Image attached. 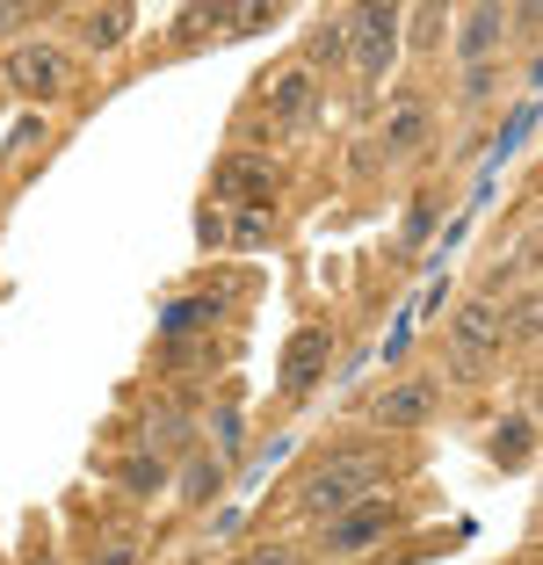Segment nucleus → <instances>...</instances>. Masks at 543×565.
Instances as JSON below:
<instances>
[{
	"label": "nucleus",
	"instance_id": "bb28decb",
	"mask_svg": "<svg viewBox=\"0 0 543 565\" xmlns=\"http://www.w3.org/2000/svg\"><path fill=\"white\" fill-rule=\"evenodd\" d=\"M196 239H203V247H225V217L203 211V217H196Z\"/></svg>",
	"mask_w": 543,
	"mask_h": 565
},
{
	"label": "nucleus",
	"instance_id": "f03ea898",
	"mask_svg": "<svg viewBox=\"0 0 543 565\" xmlns=\"http://www.w3.org/2000/svg\"><path fill=\"white\" fill-rule=\"evenodd\" d=\"M500 349H508V305L464 298L457 319H449V363H457L464 377H478V370L500 363Z\"/></svg>",
	"mask_w": 543,
	"mask_h": 565
},
{
	"label": "nucleus",
	"instance_id": "a211bd4d",
	"mask_svg": "<svg viewBox=\"0 0 543 565\" xmlns=\"http://www.w3.org/2000/svg\"><path fill=\"white\" fill-rule=\"evenodd\" d=\"M160 479H167V465L160 457H152V449H138V457H124V465H116V486H124V493H160Z\"/></svg>",
	"mask_w": 543,
	"mask_h": 565
},
{
	"label": "nucleus",
	"instance_id": "b1692460",
	"mask_svg": "<svg viewBox=\"0 0 543 565\" xmlns=\"http://www.w3.org/2000/svg\"><path fill=\"white\" fill-rule=\"evenodd\" d=\"M232 565H305V558H297L290 544H254V551H239Z\"/></svg>",
	"mask_w": 543,
	"mask_h": 565
},
{
	"label": "nucleus",
	"instance_id": "9b49d317",
	"mask_svg": "<svg viewBox=\"0 0 543 565\" xmlns=\"http://www.w3.org/2000/svg\"><path fill=\"white\" fill-rule=\"evenodd\" d=\"M262 95H268V124H276V131H305V124H312V109H319V81L305 66L276 73Z\"/></svg>",
	"mask_w": 543,
	"mask_h": 565
},
{
	"label": "nucleus",
	"instance_id": "f8f14e48",
	"mask_svg": "<svg viewBox=\"0 0 543 565\" xmlns=\"http://www.w3.org/2000/svg\"><path fill=\"white\" fill-rule=\"evenodd\" d=\"M217 312H225V298H211V290H203V298H174L160 312V341H189V333H211L217 327Z\"/></svg>",
	"mask_w": 543,
	"mask_h": 565
},
{
	"label": "nucleus",
	"instance_id": "f257e3e1",
	"mask_svg": "<svg viewBox=\"0 0 543 565\" xmlns=\"http://www.w3.org/2000/svg\"><path fill=\"white\" fill-rule=\"evenodd\" d=\"M370 493H384V457H370V449H333L319 471L297 479V515L327 530L333 515H348V508L370 500Z\"/></svg>",
	"mask_w": 543,
	"mask_h": 565
},
{
	"label": "nucleus",
	"instance_id": "0eeeda50",
	"mask_svg": "<svg viewBox=\"0 0 543 565\" xmlns=\"http://www.w3.org/2000/svg\"><path fill=\"white\" fill-rule=\"evenodd\" d=\"M449 30H457L464 66H500V51L514 44V8H464V15H449Z\"/></svg>",
	"mask_w": 543,
	"mask_h": 565
},
{
	"label": "nucleus",
	"instance_id": "a878e982",
	"mask_svg": "<svg viewBox=\"0 0 543 565\" xmlns=\"http://www.w3.org/2000/svg\"><path fill=\"white\" fill-rule=\"evenodd\" d=\"M138 558H146V551H138V544H102V551H95V558H87V565H138Z\"/></svg>",
	"mask_w": 543,
	"mask_h": 565
},
{
	"label": "nucleus",
	"instance_id": "2eb2a0df",
	"mask_svg": "<svg viewBox=\"0 0 543 565\" xmlns=\"http://www.w3.org/2000/svg\"><path fill=\"white\" fill-rule=\"evenodd\" d=\"M81 30H87V51H116L124 30H131V8H87Z\"/></svg>",
	"mask_w": 543,
	"mask_h": 565
},
{
	"label": "nucleus",
	"instance_id": "ddd939ff",
	"mask_svg": "<svg viewBox=\"0 0 543 565\" xmlns=\"http://www.w3.org/2000/svg\"><path fill=\"white\" fill-rule=\"evenodd\" d=\"M189 435H196V420H189V414H181V406H152V414H146V449H152V457H160V449H189Z\"/></svg>",
	"mask_w": 543,
	"mask_h": 565
},
{
	"label": "nucleus",
	"instance_id": "dca6fc26",
	"mask_svg": "<svg viewBox=\"0 0 543 565\" xmlns=\"http://www.w3.org/2000/svg\"><path fill=\"white\" fill-rule=\"evenodd\" d=\"M160 370H217V341L211 333H189V341H167Z\"/></svg>",
	"mask_w": 543,
	"mask_h": 565
},
{
	"label": "nucleus",
	"instance_id": "4468645a",
	"mask_svg": "<svg viewBox=\"0 0 543 565\" xmlns=\"http://www.w3.org/2000/svg\"><path fill=\"white\" fill-rule=\"evenodd\" d=\"M305 58H312V66H341V58H348V8H341V15H319V30L305 36ZM312 66H305V73H312Z\"/></svg>",
	"mask_w": 543,
	"mask_h": 565
},
{
	"label": "nucleus",
	"instance_id": "412c9836",
	"mask_svg": "<svg viewBox=\"0 0 543 565\" xmlns=\"http://www.w3.org/2000/svg\"><path fill=\"white\" fill-rule=\"evenodd\" d=\"M406 44H420V51H428V44H443V36H435V30H449V8H413V15H406Z\"/></svg>",
	"mask_w": 543,
	"mask_h": 565
},
{
	"label": "nucleus",
	"instance_id": "7ed1b4c3",
	"mask_svg": "<svg viewBox=\"0 0 543 565\" xmlns=\"http://www.w3.org/2000/svg\"><path fill=\"white\" fill-rule=\"evenodd\" d=\"M406 51V8L377 0V8H348V58L362 66V81H384Z\"/></svg>",
	"mask_w": 543,
	"mask_h": 565
},
{
	"label": "nucleus",
	"instance_id": "9d476101",
	"mask_svg": "<svg viewBox=\"0 0 543 565\" xmlns=\"http://www.w3.org/2000/svg\"><path fill=\"white\" fill-rule=\"evenodd\" d=\"M435 399H443V384L435 377H398V384H384L377 392V428H428L435 420Z\"/></svg>",
	"mask_w": 543,
	"mask_h": 565
},
{
	"label": "nucleus",
	"instance_id": "f3484780",
	"mask_svg": "<svg viewBox=\"0 0 543 565\" xmlns=\"http://www.w3.org/2000/svg\"><path fill=\"white\" fill-rule=\"evenodd\" d=\"M529 443H536V428H529V414H514V420H500L493 428V465H529Z\"/></svg>",
	"mask_w": 543,
	"mask_h": 565
},
{
	"label": "nucleus",
	"instance_id": "39448f33",
	"mask_svg": "<svg viewBox=\"0 0 543 565\" xmlns=\"http://www.w3.org/2000/svg\"><path fill=\"white\" fill-rule=\"evenodd\" d=\"M428 138H435V109H428V95H420V87H398L392 109H384V131H377L384 167L420 160V152H428Z\"/></svg>",
	"mask_w": 543,
	"mask_h": 565
},
{
	"label": "nucleus",
	"instance_id": "c85d7f7f",
	"mask_svg": "<svg viewBox=\"0 0 543 565\" xmlns=\"http://www.w3.org/2000/svg\"><path fill=\"white\" fill-rule=\"evenodd\" d=\"M36 565H51V558H36Z\"/></svg>",
	"mask_w": 543,
	"mask_h": 565
},
{
	"label": "nucleus",
	"instance_id": "cd10ccee",
	"mask_svg": "<svg viewBox=\"0 0 543 565\" xmlns=\"http://www.w3.org/2000/svg\"><path fill=\"white\" fill-rule=\"evenodd\" d=\"M30 22H36V8H15V0L0 8V36H8V30H30Z\"/></svg>",
	"mask_w": 543,
	"mask_h": 565
},
{
	"label": "nucleus",
	"instance_id": "20e7f679",
	"mask_svg": "<svg viewBox=\"0 0 543 565\" xmlns=\"http://www.w3.org/2000/svg\"><path fill=\"white\" fill-rule=\"evenodd\" d=\"M8 87L30 95V102H58V95H73V58L51 36H22L8 51Z\"/></svg>",
	"mask_w": 543,
	"mask_h": 565
},
{
	"label": "nucleus",
	"instance_id": "1a4fd4ad",
	"mask_svg": "<svg viewBox=\"0 0 543 565\" xmlns=\"http://www.w3.org/2000/svg\"><path fill=\"white\" fill-rule=\"evenodd\" d=\"M327 363H333V327H297V333H290V349H283L276 384L290 392V399H305V392L327 377Z\"/></svg>",
	"mask_w": 543,
	"mask_h": 565
},
{
	"label": "nucleus",
	"instance_id": "393cba45",
	"mask_svg": "<svg viewBox=\"0 0 543 565\" xmlns=\"http://www.w3.org/2000/svg\"><path fill=\"white\" fill-rule=\"evenodd\" d=\"M211 435H217V457H232V449H239V414H232V406H217V414H211Z\"/></svg>",
	"mask_w": 543,
	"mask_h": 565
},
{
	"label": "nucleus",
	"instance_id": "5701e85b",
	"mask_svg": "<svg viewBox=\"0 0 543 565\" xmlns=\"http://www.w3.org/2000/svg\"><path fill=\"white\" fill-rule=\"evenodd\" d=\"M493 95H500V66H464V102H471V109L493 102Z\"/></svg>",
	"mask_w": 543,
	"mask_h": 565
},
{
	"label": "nucleus",
	"instance_id": "423d86ee",
	"mask_svg": "<svg viewBox=\"0 0 543 565\" xmlns=\"http://www.w3.org/2000/svg\"><path fill=\"white\" fill-rule=\"evenodd\" d=\"M392 522H398V508L384 493H370V500H355L348 515H333L327 530H319V544H327V558H362L370 544L392 536Z\"/></svg>",
	"mask_w": 543,
	"mask_h": 565
},
{
	"label": "nucleus",
	"instance_id": "6ab92c4d",
	"mask_svg": "<svg viewBox=\"0 0 543 565\" xmlns=\"http://www.w3.org/2000/svg\"><path fill=\"white\" fill-rule=\"evenodd\" d=\"M217 486H225V465H217V457H189V471H181V500H211Z\"/></svg>",
	"mask_w": 543,
	"mask_h": 565
},
{
	"label": "nucleus",
	"instance_id": "4be33fe9",
	"mask_svg": "<svg viewBox=\"0 0 543 565\" xmlns=\"http://www.w3.org/2000/svg\"><path fill=\"white\" fill-rule=\"evenodd\" d=\"M225 239H232V247H268V211H239L225 225Z\"/></svg>",
	"mask_w": 543,
	"mask_h": 565
},
{
	"label": "nucleus",
	"instance_id": "aec40b11",
	"mask_svg": "<svg viewBox=\"0 0 543 565\" xmlns=\"http://www.w3.org/2000/svg\"><path fill=\"white\" fill-rule=\"evenodd\" d=\"M536 333H543V312H536V290H522L508 312V341H522V349H536Z\"/></svg>",
	"mask_w": 543,
	"mask_h": 565
},
{
	"label": "nucleus",
	"instance_id": "6e6552de",
	"mask_svg": "<svg viewBox=\"0 0 543 565\" xmlns=\"http://www.w3.org/2000/svg\"><path fill=\"white\" fill-rule=\"evenodd\" d=\"M211 189H217V203H232V211H268V196H276V167H268L262 152H232V160H217Z\"/></svg>",
	"mask_w": 543,
	"mask_h": 565
}]
</instances>
